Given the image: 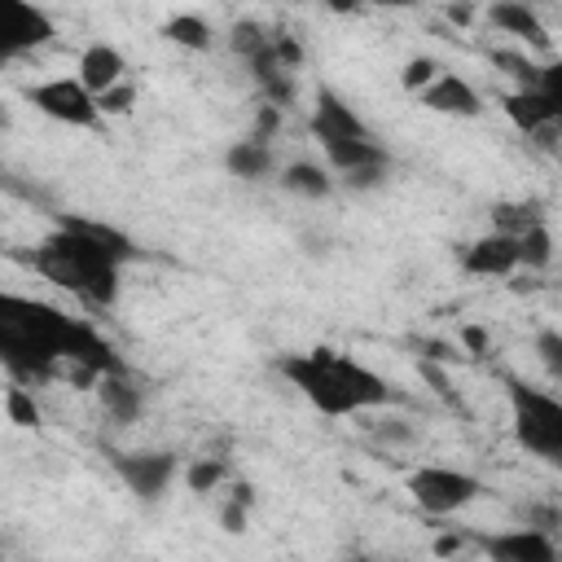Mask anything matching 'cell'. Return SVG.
<instances>
[{
  "label": "cell",
  "instance_id": "cell-6",
  "mask_svg": "<svg viewBox=\"0 0 562 562\" xmlns=\"http://www.w3.org/2000/svg\"><path fill=\"white\" fill-rule=\"evenodd\" d=\"M26 101H31L44 119H53V123H61V127H79V132H88V127H97V123L105 119V114H101V101L79 83V75L40 79V83L26 88Z\"/></svg>",
  "mask_w": 562,
  "mask_h": 562
},
{
  "label": "cell",
  "instance_id": "cell-25",
  "mask_svg": "<svg viewBox=\"0 0 562 562\" xmlns=\"http://www.w3.org/2000/svg\"><path fill=\"white\" fill-rule=\"evenodd\" d=\"M536 88L549 97V105H553V110H558V119H562V57H553V61H544V66H540Z\"/></svg>",
  "mask_w": 562,
  "mask_h": 562
},
{
  "label": "cell",
  "instance_id": "cell-15",
  "mask_svg": "<svg viewBox=\"0 0 562 562\" xmlns=\"http://www.w3.org/2000/svg\"><path fill=\"white\" fill-rule=\"evenodd\" d=\"M224 167H228V176L259 184V180L277 176V149L263 145V140H255V136H241V140H233L224 149Z\"/></svg>",
  "mask_w": 562,
  "mask_h": 562
},
{
  "label": "cell",
  "instance_id": "cell-17",
  "mask_svg": "<svg viewBox=\"0 0 562 562\" xmlns=\"http://www.w3.org/2000/svg\"><path fill=\"white\" fill-rule=\"evenodd\" d=\"M97 400H101L105 417H114V422H136V417H140V408H145L140 386H132L123 373L101 378V382H97Z\"/></svg>",
  "mask_w": 562,
  "mask_h": 562
},
{
  "label": "cell",
  "instance_id": "cell-4",
  "mask_svg": "<svg viewBox=\"0 0 562 562\" xmlns=\"http://www.w3.org/2000/svg\"><path fill=\"white\" fill-rule=\"evenodd\" d=\"M505 400H509V426L518 448L544 461L549 470H562V400L527 382H509Z\"/></svg>",
  "mask_w": 562,
  "mask_h": 562
},
{
  "label": "cell",
  "instance_id": "cell-2",
  "mask_svg": "<svg viewBox=\"0 0 562 562\" xmlns=\"http://www.w3.org/2000/svg\"><path fill=\"white\" fill-rule=\"evenodd\" d=\"M281 378L321 413V417H364L378 413L386 404H395V386L369 369L364 360H356L351 351L338 347H307V351H290L277 360Z\"/></svg>",
  "mask_w": 562,
  "mask_h": 562
},
{
  "label": "cell",
  "instance_id": "cell-5",
  "mask_svg": "<svg viewBox=\"0 0 562 562\" xmlns=\"http://www.w3.org/2000/svg\"><path fill=\"white\" fill-rule=\"evenodd\" d=\"M408 501L426 514V518H452L465 514L479 496H483V479L461 470V465H443V461H422L408 470L404 479Z\"/></svg>",
  "mask_w": 562,
  "mask_h": 562
},
{
  "label": "cell",
  "instance_id": "cell-27",
  "mask_svg": "<svg viewBox=\"0 0 562 562\" xmlns=\"http://www.w3.org/2000/svg\"><path fill=\"white\" fill-rule=\"evenodd\" d=\"M277 132H281V105H259V114H255V127L246 132V136H255V140H263V145H272L277 140Z\"/></svg>",
  "mask_w": 562,
  "mask_h": 562
},
{
  "label": "cell",
  "instance_id": "cell-14",
  "mask_svg": "<svg viewBox=\"0 0 562 562\" xmlns=\"http://www.w3.org/2000/svg\"><path fill=\"white\" fill-rule=\"evenodd\" d=\"M487 22H492L496 31H505V35H514V40L531 44V48H549V26H544L540 13H536L531 4H522V0H501V4H492V9H487Z\"/></svg>",
  "mask_w": 562,
  "mask_h": 562
},
{
  "label": "cell",
  "instance_id": "cell-26",
  "mask_svg": "<svg viewBox=\"0 0 562 562\" xmlns=\"http://www.w3.org/2000/svg\"><path fill=\"white\" fill-rule=\"evenodd\" d=\"M101 101V114L110 119V114H132V105H136V83L127 79V83H119V88H110L105 97H97Z\"/></svg>",
  "mask_w": 562,
  "mask_h": 562
},
{
  "label": "cell",
  "instance_id": "cell-22",
  "mask_svg": "<svg viewBox=\"0 0 562 562\" xmlns=\"http://www.w3.org/2000/svg\"><path fill=\"white\" fill-rule=\"evenodd\" d=\"M4 417H9L13 426H22V430H35V426L44 422L35 395H31L22 382H9V386H4Z\"/></svg>",
  "mask_w": 562,
  "mask_h": 562
},
{
  "label": "cell",
  "instance_id": "cell-23",
  "mask_svg": "<svg viewBox=\"0 0 562 562\" xmlns=\"http://www.w3.org/2000/svg\"><path fill=\"white\" fill-rule=\"evenodd\" d=\"M439 75H443V66H439L435 57H426V53H422V57H408V61H404V70H400V83H404V92L422 97V92H426V88H430Z\"/></svg>",
  "mask_w": 562,
  "mask_h": 562
},
{
  "label": "cell",
  "instance_id": "cell-12",
  "mask_svg": "<svg viewBox=\"0 0 562 562\" xmlns=\"http://www.w3.org/2000/svg\"><path fill=\"white\" fill-rule=\"evenodd\" d=\"M75 75H79V83H83L92 97H105L110 88L127 83V57H123L114 44H105V40H92V44L79 53V61H75Z\"/></svg>",
  "mask_w": 562,
  "mask_h": 562
},
{
  "label": "cell",
  "instance_id": "cell-3",
  "mask_svg": "<svg viewBox=\"0 0 562 562\" xmlns=\"http://www.w3.org/2000/svg\"><path fill=\"white\" fill-rule=\"evenodd\" d=\"M307 127H312V136L325 154V167L334 176H342L351 189L386 184L391 154L378 145V136L369 132V123L356 114V105L347 97H338L334 88H316Z\"/></svg>",
  "mask_w": 562,
  "mask_h": 562
},
{
  "label": "cell",
  "instance_id": "cell-10",
  "mask_svg": "<svg viewBox=\"0 0 562 562\" xmlns=\"http://www.w3.org/2000/svg\"><path fill=\"white\" fill-rule=\"evenodd\" d=\"M461 272L465 277H483V281L518 272V241L505 237V233H483V237L465 241L461 246Z\"/></svg>",
  "mask_w": 562,
  "mask_h": 562
},
{
  "label": "cell",
  "instance_id": "cell-19",
  "mask_svg": "<svg viewBox=\"0 0 562 562\" xmlns=\"http://www.w3.org/2000/svg\"><path fill=\"white\" fill-rule=\"evenodd\" d=\"M536 224H544L540 202H496V206H492V233L522 237V233L536 228Z\"/></svg>",
  "mask_w": 562,
  "mask_h": 562
},
{
  "label": "cell",
  "instance_id": "cell-7",
  "mask_svg": "<svg viewBox=\"0 0 562 562\" xmlns=\"http://www.w3.org/2000/svg\"><path fill=\"white\" fill-rule=\"evenodd\" d=\"M184 465L171 457V452H114V474L123 479V487L140 501H158L171 479L180 474Z\"/></svg>",
  "mask_w": 562,
  "mask_h": 562
},
{
  "label": "cell",
  "instance_id": "cell-29",
  "mask_svg": "<svg viewBox=\"0 0 562 562\" xmlns=\"http://www.w3.org/2000/svg\"><path fill=\"white\" fill-rule=\"evenodd\" d=\"M461 549H465V540H461L457 531H443V536H435V553H439V558H457Z\"/></svg>",
  "mask_w": 562,
  "mask_h": 562
},
{
  "label": "cell",
  "instance_id": "cell-8",
  "mask_svg": "<svg viewBox=\"0 0 562 562\" xmlns=\"http://www.w3.org/2000/svg\"><path fill=\"white\" fill-rule=\"evenodd\" d=\"M57 26L53 18L40 9V4H26V0H0V44L4 53H35L44 44H53Z\"/></svg>",
  "mask_w": 562,
  "mask_h": 562
},
{
  "label": "cell",
  "instance_id": "cell-1",
  "mask_svg": "<svg viewBox=\"0 0 562 562\" xmlns=\"http://www.w3.org/2000/svg\"><path fill=\"white\" fill-rule=\"evenodd\" d=\"M136 259V246L127 233L101 220H61L31 255L26 263L53 281L57 290L83 299L88 307H110L119 299L123 263Z\"/></svg>",
  "mask_w": 562,
  "mask_h": 562
},
{
  "label": "cell",
  "instance_id": "cell-30",
  "mask_svg": "<svg viewBox=\"0 0 562 562\" xmlns=\"http://www.w3.org/2000/svg\"><path fill=\"white\" fill-rule=\"evenodd\" d=\"M461 342H465L474 356H483V351H487V334H483L479 325H465V329H461Z\"/></svg>",
  "mask_w": 562,
  "mask_h": 562
},
{
  "label": "cell",
  "instance_id": "cell-28",
  "mask_svg": "<svg viewBox=\"0 0 562 562\" xmlns=\"http://www.w3.org/2000/svg\"><path fill=\"white\" fill-rule=\"evenodd\" d=\"M246 518H250V505H241V501H233V496L220 505V522H224V531H233V536L246 531Z\"/></svg>",
  "mask_w": 562,
  "mask_h": 562
},
{
  "label": "cell",
  "instance_id": "cell-9",
  "mask_svg": "<svg viewBox=\"0 0 562 562\" xmlns=\"http://www.w3.org/2000/svg\"><path fill=\"white\" fill-rule=\"evenodd\" d=\"M487 562H562L558 540L549 536V527H509V531H492L479 540Z\"/></svg>",
  "mask_w": 562,
  "mask_h": 562
},
{
  "label": "cell",
  "instance_id": "cell-11",
  "mask_svg": "<svg viewBox=\"0 0 562 562\" xmlns=\"http://www.w3.org/2000/svg\"><path fill=\"white\" fill-rule=\"evenodd\" d=\"M417 105H426L430 114H448V119H479V114H483V92H479L465 75L443 70V75L417 97Z\"/></svg>",
  "mask_w": 562,
  "mask_h": 562
},
{
  "label": "cell",
  "instance_id": "cell-21",
  "mask_svg": "<svg viewBox=\"0 0 562 562\" xmlns=\"http://www.w3.org/2000/svg\"><path fill=\"white\" fill-rule=\"evenodd\" d=\"M514 241H518V268L540 272V268L553 263V233H549V224H536V228H527Z\"/></svg>",
  "mask_w": 562,
  "mask_h": 562
},
{
  "label": "cell",
  "instance_id": "cell-20",
  "mask_svg": "<svg viewBox=\"0 0 562 562\" xmlns=\"http://www.w3.org/2000/svg\"><path fill=\"white\" fill-rule=\"evenodd\" d=\"M224 479H228V465H224L220 457H193V461H184V470H180V483H184L193 496L220 492Z\"/></svg>",
  "mask_w": 562,
  "mask_h": 562
},
{
  "label": "cell",
  "instance_id": "cell-24",
  "mask_svg": "<svg viewBox=\"0 0 562 562\" xmlns=\"http://www.w3.org/2000/svg\"><path fill=\"white\" fill-rule=\"evenodd\" d=\"M536 356L553 378H562V329H540L536 334Z\"/></svg>",
  "mask_w": 562,
  "mask_h": 562
},
{
  "label": "cell",
  "instance_id": "cell-16",
  "mask_svg": "<svg viewBox=\"0 0 562 562\" xmlns=\"http://www.w3.org/2000/svg\"><path fill=\"white\" fill-rule=\"evenodd\" d=\"M281 189H290L294 198H307V202H325L334 193V171L325 162H312V158H294L277 171Z\"/></svg>",
  "mask_w": 562,
  "mask_h": 562
},
{
  "label": "cell",
  "instance_id": "cell-13",
  "mask_svg": "<svg viewBox=\"0 0 562 562\" xmlns=\"http://www.w3.org/2000/svg\"><path fill=\"white\" fill-rule=\"evenodd\" d=\"M501 105H505L509 123H514L522 136H531V140H544L553 127H562L558 110L549 105V97H544L540 88H514V92H505Z\"/></svg>",
  "mask_w": 562,
  "mask_h": 562
},
{
  "label": "cell",
  "instance_id": "cell-18",
  "mask_svg": "<svg viewBox=\"0 0 562 562\" xmlns=\"http://www.w3.org/2000/svg\"><path fill=\"white\" fill-rule=\"evenodd\" d=\"M162 40H171L176 48H189V53H206L211 48V22L202 13H171L162 22Z\"/></svg>",
  "mask_w": 562,
  "mask_h": 562
},
{
  "label": "cell",
  "instance_id": "cell-31",
  "mask_svg": "<svg viewBox=\"0 0 562 562\" xmlns=\"http://www.w3.org/2000/svg\"><path fill=\"white\" fill-rule=\"evenodd\" d=\"M448 18H452V22H470L474 13H470V9H448Z\"/></svg>",
  "mask_w": 562,
  "mask_h": 562
}]
</instances>
